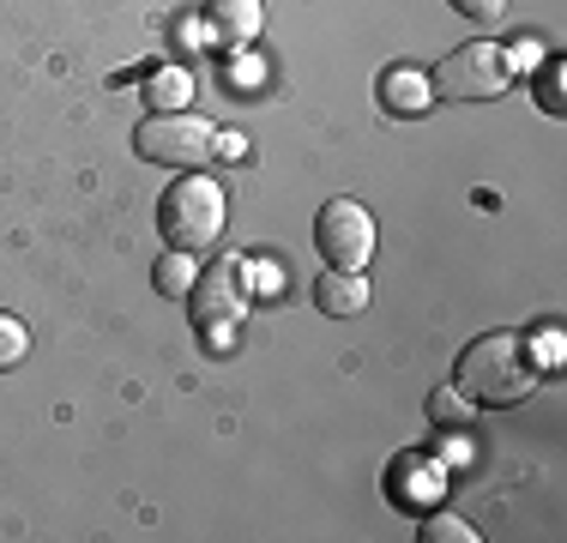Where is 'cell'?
<instances>
[{
	"mask_svg": "<svg viewBox=\"0 0 567 543\" xmlns=\"http://www.w3.org/2000/svg\"><path fill=\"white\" fill-rule=\"evenodd\" d=\"M423 543H477L465 520H453V513H435V520L423 525Z\"/></svg>",
	"mask_w": 567,
	"mask_h": 543,
	"instance_id": "cell-13",
	"label": "cell"
},
{
	"mask_svg": "<svg viewBox=\"0 0 567 543\" xmlns=\"http://www.w3.org/2000/svg\"><path fill=\"white\" fill-rule=\"evenodd\" d=\"M471 411H477V404L465 399V392H435V399H429V417H435V423H471Z\"/></svg>",
	"mask_w": 567,
	"mask_h": 543,
	"instance_id": "cell-12",
	"label": "cell"
},
{
	"mask_svg": "<svg viewBox=\"0 0 567 543\" xmlns=\"http://www.w3.org/2000/svg\"><path fill=\"white\" fill-rule=\"evenodd\" d=\"M429 79L423 73H411V66H393V73H381V103L393 109V115H423L429 109Z\"/></svg>",
	"mask_w": 567,
	"mask_h": 543,
	"instance_id": "cell-9",
	"label": "cell"
},
{
	"mask_svg": "<svg viewBox=\"0 0 567 543\" xmlns=\"http://www.w3.org/2000/svg\"><path fill=\"white\" fill-rule=\"evenodd\" d=\"M537 103H544L549 115H561V109H567V98H561V61L544 66V79H537Z\"/></svg>",
	"mask_w": 567,
	"mask_h": 543,
	"instance_id": "cell-14",
	"label": "cell"
},
{
	"mask_svg": "<svg viewBox=\"0 0 567 543\" xmlns=\"http://www.w3.org/2000/svg\"><path fill=\"white\" fill-rule=\"evenodd\" d=\"M212 145H218V127L194 109H157L133 133V152L145 163H164V170H199L212 157Z\"/></svg>",
	"mask_w": 567,
	"mask_h": 543,
	"instance_id": "cell-4",
	"label": "cell"
},
{
	"mask_svg": "<svg viewBox=\"0 0 567 543\" xmlns=\"http://www.w3.org/2000/svg\"><path fill=\"white\" fill-rule=\"evenodd\" d=\"M453 392H465L471 404H525L537 392V357L525 332H483L458 350L453 362Z\"/></svg>",
	"mask_w": 567,
	"mask_h": 543,
	"instance_id": "cell-1",
	"label": "cell"
},
{
	"mask_svg": "<svg viewBox=\"0 0 567 543\" xmlns=\"http://www.w3.org/2000/svg\"><path fill=\"white\" fill-rule=\"evenodd\" d=\"M315 303H320V315L350 320V315H362V308H369V278H362V272H332L327 266V278L315 284Z\"/></svg>",
	"mask_w": 567,
	"mask_h": 543,
	"instance_id": "cell-8",
	"label": "cell"
},
{
	"mask_svg": "<svg viewBox=\"0 0 567 543\" xmlns=\"http://www.w3.org/2000/svg\"><path fill=\"white\" fill-rule=\"evenodd\" d=\"M507 79H513V66H507V49H495V43H458L447 49L435 61V98H447V103H489V98H502L507 91Z\"/></svg>",
	"mask_w": 567,
	"mask_h": 543,
	"instance_id": "cell-5",
	"label": "cell"
},
{
	"mask_svg": "<svg viewBox=\"0 0 567 543\" xmlns=\"http://www.w3.org/2000/svg\"><path fill=\"white\" fill-rule=\"evenodd\" d=\"M315 248L332 272H362L374 254V217L357 199H327L315 212Z\"/></svg>",
	"mask_w": 567,
	"mask_h": 543,
	"instance_id": "cell-6",
	"label": "cell"
},
{
	"mask_svg": "<svg viewBox=\"0 0 567 543\" xmlns=\"http://www.w3.org/2000/svg\"><path fill=\"white\" fill-rule=\"evenodd\" d=\"M187 98H194L187 73H157V79H152V103H157V109H187Z\"/></svg>",
	"mask_w": 567,
	"mask_h": 543,
	"instance_id": "cell-11",
	"label": "cell"
},
{
	"mask_svg": "<svg viewBox=\"0 0 567 543\" xmlns=\"http://www.w3.org/2000/svg\"><path fill=\"white\" fill-rule=\"evenodd\" d=\"M224 224H229V199H224V187L199 170H187L182 182L164 187V199H157V236L182 254H206L212 242L224 236Z\"/></svg>",
	"mask_w": 567,
	"mask_h": 543,
	"instance_id": "cell-2",
	"label": "cell"
},
{
	"mask_svg": "<svg viewBox=\"0 0 567 543\" xmlns=\"http://www.w3.org/2000/svg\"><path fill=\"white\" fill-rule=\"evenodd\" d=\"M260 0H206V24H212V37L229 49H248L254 37H260Z\"/></svg>",
	"mask_w": 567,
	"mask_h": 543,
	"instance_id": "cell-7",
	"label": "cell"
},
{
	"mask_svg": "<svg viewBox=\"0 0 567 543\" xmlns=\"http://www.w3.org/2000/svg\"><path fill=\"white\" fill-rule=\"evenodd\" d=\"M248 278H254V266L236 260V254H224V260H212L194 278V290H187L194 296V326L212 338V350H229V332L248 315Z\"/></svg>",
	"mask_w": 567,
	"mask_h": 543,
	"instance_id": "cell-3",
	"label": "cell"
},
{
	"mask_svg": "<svg viewBox=\"0 0 567 543\" xmlns=\"http://www.w3.org/2000/svg\"><path fill=\"white\" fill-rule=\"evenodd\" d=\"M458 12H465V19H477V24H489V19H502L507 12V0H453Z\"/></svg>",
	"mask_w": 567,
	"mask_h": 543,
	"instance_id": "cell-16",
	"label": "cell"
},
{
	"mask_svg": "<svg viewBox=\"0 0 567 543\" xmlns=\"http://www.w3.org/2000/svg\"><path fill=\"white\" fill-rule=\"evenodd\" d=\"M194 278H199V272H194V254L169 248L164 260H157V290H164V296H187V290H194Z\"/></svg>",
	"mask_w": 567,
	"mask_h": 543,
	"instance_id": "cell-10",
	"label": "cell"
},
{
	"mask_svg": "<svg viewBox=\"0 0 567 543\" xmlns=\"http://www.w3.org/2000/svg\"><path fill=\"white\" fill-rule=\"evenodd\" d=\"M19 357H24V326L12 315H0V369H12Z\"/></svg>",
	"mask_w": 567,
	"mask_h": 543,
	"instance_id": "cell-15",
	"label": "cell"
},
{
	"mask_svg": "<svg viewBox=\"0 0 567 543\" xmlns=\"http://www.w3.org/2000/svg\"><path fill=\"white\" fill-rule=\"evenodd\" d=\"M537 49H544L537 37H519V43H513V61H507V66H537Z\"/></svg>",
	"mask_w": 567,
	"mask_h": 543,
	"instance_id": "cell-17",
	"label": "cell"
}]
</instances>
